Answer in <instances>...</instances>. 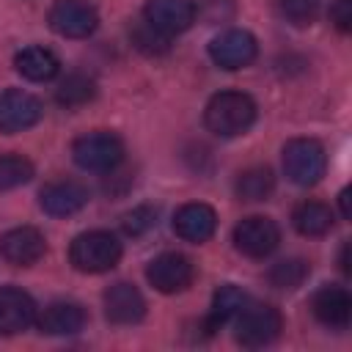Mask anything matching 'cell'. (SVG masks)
Listing matches in <instances>:
<instances>
[{"mask_svg": "<svg viewBox=\"0 0 352 352\" xmlns=\"http://www.w3.org/2000/svg\"><path fill=\"white\" fill-rule=\"evenodd\" d=\"M256 121V102L242 91H220L206 102L204 124L220 138L245 135Z\"/></svg>", "mask_w": 352, "mask_h": 352, "instance_id": "cell-1", "label": "cell"}, {"mask_svg": "<svg viewBox=\"0 0 352 352\" xmlns=\"http://www.w3.org/2000/svg\"><path fill=\"white\" fill-rule=\"evenodd\" d=\"M283 330V316L275 305L267 302H245V308L236 314V341L248 349L270 346Z\"/></svg>", "mask_w": 352, "mask_h": 352, "instance_id": "cell-5", "label": "cell"}, {"mask_svg": "<svg viewBox=\"0 0 352 352\" xmlns=\"http://www.w3.org/2000/svg\"><path fill=\"white\" fill-rule=\"evenodd\" d=\"M292 226L302 236H324L333 228V212L319 201H302L292 212Z\"/></svg>", "mask_w": 352, "mask_h": 352, "instance_id": "cell-21", "label": "cell"}, {"mask_svg": "<svg viewBox=\"0 0 352 352\" xmlns=\"http://www.w3.org/2000/svg\"><path fill=\"white\" fill-rule=\"evenodd\" d=\"M346 250H349V242H344V248H341V270L349 275V258H346Z\"/></svg>", "mask_w": 352, "mask_h": 352, "instance_id": "cell-31", "label": "cell"}, {"mask_svg": "<svg viewBox=\"0 0 352 352\" xmlns=\"http://www.w3.org/2000/svg\"><path fill=\"white\" fill-rule=\"evenodd\" d=\"M338 204H341V214L349 220V217H352V209H349V187H346V190H341V195H338Z\"/></svg>", "mask_w": 352, "mask_h": 352, "instance_id": "cell-30", "label": "cell"}, {"mask_svg": "<svg viewBox=\"0 0 352 352\" xmlns=\"http://www.w3.org/2000/svg\"><path fill=\"white\" fill-rule=\"evenodd\" d=\"M327 154L324 146L314 138H294L283 146V173L300 187H311L324 176Z\"/></svg>", "mask_w": 352, "mask_h": 352, "instance_id": "cell-3", "label": "cell"}, {"mask_svg": "<svg viewBox=\"0 0 352 352\" xmlns=\"http://www.w3.org/2000/svg\"><path fill=\"white\" fill-rule=\"evenodd\" d=\"M85 327V311L77 302H50L38 316V330L47 336H74Z\"/></svg>", "mask_w": 352, "mask_h": 352, "instance_id": "cell-18", "label": "cell"}, {"mask_svg": "<svg viewBox=\"0 0 352 352\" xmlns=\"http://www.w3.org/2000/svg\"><path fill=\"white\" fill-rule=\"evenodd\" d=\"M234 190L242 201H264L275 190V176L270 168H248L236 176Z\"/></svg>", "mask_w": 352, "mask_h": 352, "instance_id": "cell-22", "label": "cell"}, {"mask_svg": "<svg viewBox=\"0 0 352 352\" xmlns=\"http://www.w3.org/2000/svg\"><path fill=\"white\" fill-rule=\"evenodd\" d=\"M280 16L294 28H308L319 14V0H278Z\"/></svg>", "mask_w": 352, "mask_h": 352, "instance_id": "cell-26", "label": "cell"}, {"mask_svg": "<svg viewBox=\"0 0 352 352\" xmlns=\"http://www.w3.org/2000/svg\"><path fill=\"white\" fill-rule=\"evenodd\" d=\"M195 14L198 6L192 0H146L143 6V19L165 36L184 33L195 22Z\"/></svg>", "mask_w": 352, "mask_h": 352, "instance_id": "cell-11", "label": "cell"}, {"mask_svg": "<svg viewBox=\"0 0 352 352\" xmlns=\"http://www.w3.org/2000/svg\"><path fill=\"white\" fill-rule=\"evenodd\" d=\"M118 258H121V242L110 231H85L74 236L69 245V261L74 264V270L88 275L113 270Z\"/></svg>", "mask_w": 352, "mask_h": 352, "instance_id": "cell-2", "label": "cell"}, {"mask_svg": "<svg viewBox=\"0 0 352 352\" xmlns=\"http://www.w3.org/2000/svg\"><path fill=\"white\" fill-rule=\"evenodd\" d=\"M88 190L74 182V179H58V182H50L41 187L38 192V204L47 214L52 217H69V214H77L85 204H88Z\"/></svg>", "mask_w": 352, "mask_h": 352, "instance_id": "cell-13", "label": "cell"}, {"mask_svg": "<svg viewBox=\"0 0 352 352\" xmlns=\"http://www.w3.org/2000/svg\"><path fill=\"white\" fill-rule=\"evenodd\" d=\"M104 314L113 324H135L146 316V300L132 283H113L104 292Z\"/></svg>", "mask_w": 352, "mask_h": 352, "instance_id": "cell-17", "label": "cell"}, {"mask_svg": "<svg viewBox=\"0 0 352 352\" xmlns=\"http://www.w3.org/2000/svg\"><path fill=\"white\" fill-rule=\"evenodd\" d=\"M280 242V228L275 220L253 214L236 223L234 228V248L248 258H264L270 256Z\"/></svg>", "mask_w": 352, "mask_h": 352, "instance_id": "cell-7", "label": "cell"}, {"mask_svg": "<svg viewBox=\"0 0 352 352\" xmlns=\"http://www.w3.org/2000/svg\"><path fill=\"white\" fill-rule=\"evenodd\" d=\"M311 311L324 327L344 330L352 319V297L344 286H322L311 297Z\"/></svg>", "mask_w": 352, "mask_h": 352, "instance_id": "cell-16", "label": "cell"}, {"mask_svg": "<svg viewBox=\"0 0 352 352\" xmlns=\"http://www.w3.org/2000/svg\"><path fill=\"white\" fill-rule=\"evenodd\" d=\"M41 102L22 91V88H8L0 94V132L6 135H16L22 129H30L41 121Z\"/></svg>", "mask_w": 352, "mask_h": 352, "instance_id": "cell-10", "label": "cell"}, {"mask_svg": "<svg viewBox=\"0 0 352 352\" xmlns=\"http://www.w3.org/2000/svg\"><path fill=\"white\" fill-rule=\"evenodd\" d=\"M146 278L157 292L176 294V292H184L192 283L195 267L184 253H160L157 258L148 261Z\"/></svg>", "mask_w": 352, "mask_h": 352, "instance_id": "cell-8", "label": "cell"}, {"mask_svg": "<svg viewBox=\"0 0 352 352\" xmlns=\"http://www.w3.org/2000/svg\"><path fill=\"white\" fill-rule=\"evenodd\" d=\"M47 19L50 28L63 38H88L99 28V14L88 0H58Z\"/></svg>", "mask_w": 352, "mask_h": 352, "instance_id": "cell-6", "label": "cell"}, {"mask_svg": "<svg viewBox=\"0 0 352 352\" xmlns=\"http://www.w3.org/2000/svg\"><path fill=\"white\" fill-rule=\"evenodd\" d=\"M14 69L30 82H47L60 72V60L47 47H25L14 55Z\"/></svg>", "mask_w": 352, "mask_h": 352, "instance_id": "cell-19", "label": "cell"}, {"mask_svg": "<svg viewBox=\"0 0 352 352\" xmlns=\"http://www.w3.org/2000/svg\"><path fill=\"white\" fill-rule=\"evenodd\" d=\"M245 302H248V297H245L242 289H236L234 283H223V286L214 292L212 308H209V314H206V319H204L206 333H214V330H220L226 322L236 319V314L245 308Z\"/></svg>", "mask_w": 352, "mask_h": 352, "instance_id": "cell-20", "label": "cell"}, {"mask_svg": "<svg viewBox=\"0 0 352 352\" xmlns=\"http://www.w3.org/2000/svg\"><path fill=\"white\" fill-rule=\"evenodd\" d=\"M330 22L341 33H349L352 30V0H336L330 6Z\"/></svg>", "mask_w": 352, "mask_h": 352, "instance_id": "cell-29", "label": "cell"}, {"mask_svg": "<svg viewBox=\"0 0 352 352\" xmlns=\"http://www.w3.org/2000/svg\"><path fill=\"white\" fill-rule=\"evenodd\" d=\"M121 226H124V231L129 236H143L146 231H151L157 226V209L154 206H146V204L143 206H135L132 212L124 214Z\"/></svg>", "mask_w": 352, "mask_h": 352, "instance_id": "cell-28", "label": "cell"}, {"mask_svg": "<svg viewBox=\"0 0 352 352\" xmlns=\"http://www.w3.org/2000/svg\"><path fill=\"white\" fill-rule=\"evenodd\" d=\"M36 322V302L16 286L0 289V336H16Z\"/></svg>", "mask_w": 352, "mask_h": 352, "instance_id": "cell-15", "label": "cell"}, {"mask_svg": "<svg viewBox=\"0 0 352 352\" xmlns=\"http://www.w3.org/2000/svg\"><path fill=\"white\" fill-rule=\"evenodd\" d=\"M258 52V44H256V36L242 30V28H231V30H223L220 36L212 38L209 44V58L220 66V69H242L248 63H253Z\"/></svg>", "mask_w": 352, "mask_h": 352, "instance_id": "cell-9", "label": "cell"}, {"mask_svg": "<svg viewBox=\"0 0 352 352\" xmlns=\"http://www.w3.org/2000/svg\"><path fill=\"white\" fill-rule=\"evenodd\" d=\"M132 44L146 55H160V52H165L170 47V36L154 30L146 19H140V25L132 28Z\"/></svg>", "mask_w": 352, "mask_h": 352, "instance_id": "cell-27", "label": "cell"}, {"mask_svg": "<svg viewBox=\"0 0 352 352\" xmlns=\"http://www.w3.org/2000/svg\"><path fill=\"white\" fill-rule=\"evenodd\" d=\"M308 272H311L308 261H302V258H283V261H278L270 270V283L275 289H289L292 292V289L302 286V280L308 278Z\"/></svg>", "mask_w": 352, "mask_h": 352, "instance_id": "cell-25", "label": "cell"}, {"mask_svg": "<svg viewBox=\"0 0 352 352\" xmlns=\"http://www.w3.org/2000/svg\"><path fill=\"white\" fill-rule=\"evenodd\" d=\"M217 228V212L209 206V204H184L176 209L173 214V231L176 236H182L184 242H192V245H201L206 239H212Z\"/></svg>", "mask_w": 352, "mask_h": 352, "instance_id": "cell-14", "label": "cell"}, {"mask_svg": "<svg viewBox=\"0 0 352 352\" xmlns=\"http://www.w3.org/2000/svg\"><path fill=\"white\" fill-rule=\"evenodd\" d=\"M47 253V239L33 226H16L0 236V256L14 267H33Z\"/></svg>", "mask_w": 352, "mask_h": 352, "instance_id": "cell-12", "label": "cell"}, {"mask_svg": "<svg viewBox=\"0 0 352 352\" xmlns=\"http://www.w3.org/2000/svg\"><path fill=\"white\" fill-rule=\"evenodd\" d=\"M33 162L22 154H0V190L22 187L33 179Z\"/></svg>", "mask_w": 352, "mask_h": 352, "instance_id": "cell-24", "label": "cell"}, {"mask_svg": "<svg viewBox=\"0 0 352 352\" xmlns=\"http://www.w3.org/2000/svg\"><path fill=\"white\" fill-rule=\"evenodd\" d=\"M72 157L82 170L110 173L124 160V140L113 132H88L72 143Z\"/></svg>", "mask_w": 352, "mask_h": 352, "instance_id": "cell-4", "label": "cell"}, {"mask_svg": "<svg viewBox=\"0 0 352 352\" xmlns=\"http://www.w3.org/2000/svg\"><path fill=\"white\" fill-rule=\"evenodd\" d=\"M94 94H96L94 80H91L88 74L74 72V74H66V77H63V82H60L58 91H55V99H58L63 107H82L85 102L94 99Z\"/></svg>", "mask_w": 352, "mask_h": 352, "instance_id": "cell-23", "label": "cell"}]
</instances>
